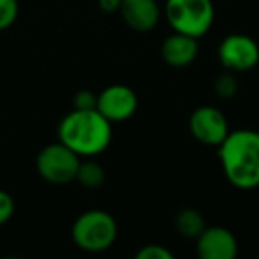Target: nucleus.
Returning a JSON list of instances; mask_svg holds the SVG:
<instances>
[{
	"label": "nucleus",
	"mask_w": 259,
	"mask_h": 259,
	"mask_svg": "<svg viewBox=\"0 0 259 259\" xmlns=\"http://www.w3.org/2000/svg\"><path fill=\"white\" fill-rule=\"evenodd\" d=\"M219 158L226 180L240 190L259 187V132L233 130L219 146Z\"/></svg>",
	"instance_id": "obj_1"
},
{
	"label": "nucleus",
	"mask_w": 259,
	"mask_h": 259,
	"mask_svg": "<svg viewBox=\"0 0 259 259\" xmlns=\"http://www.w3.org/2000/svg\"><path fill=\"white\" fill-rule=\"evenodd\" d=\"M59 141L80 158H93L110 146L112 122L96 108H73L59 124Z\"/></svg>",
	"instance_id": "obj_2"
},
{
	"label": "nucleus",
	"mask_w": 259,
	"mask_h": 259,
	"mask_svg": "<svg viewBox=\"0 0 259 259\" xmlns=\"http://www.w3.org/2000/svg\"><path fill=\"white\" fill-rule=\"evenodd\" d=\"M71 238L73 243L83 252H105L117 238V224L110 213L103 209H89L73 222Z\"/></svg>",
	"instance_id": "obj_3"
},
{
	"label": "nucleus",
	"mask_w": 259,
	"mask_h": 259,
	"mask_svg": "<svg viewBox=\"0 0 259 259\" xmlns=\"http://www.w3.org/2000/svg\"><path fill=\"white\" fill-rule=\"evenodd\" d=\"M163 15L174 32L199 39L215 22V6L211 0H165Z\"/></svg>",
	"instance_id": "obj_4"
},
{
	"label": "nucleus",
	"mask_w": 259,
	"mask_h": 259,
	"mask_svg": "<svg viewBox=\"0 0 259 259\" xmlns=\"http://www.w3.org/2000/svg\"><path fill=\"white\" fill-rule=\"evenodd\" d=\"M80 156L61 141L45 146L36 160L39 176L52 185H66L75 181Z\"/></svg>",
	"instance_id": "obj_5"
},
{
	"label": "nucleus",
	"mask_w": 259,
	"mask_h": 259,
	"mask_svg": "<svg viewBox=\"0 0 259 259\" xmlns=\"http://www.w3.org/2000/svg\"><path fill=\"white\" fill-rule=\"evenodd\" d=\"M219 61L233 73L250 71L259 64V45L247 34H229L219 45Z\"/></svg>",
	"instance_id": "obj_6"
},
{
	"label": "nucleus",
	"mask_w": 259,
	"mask_h": 259,
	"mask_svg": "<svg viewBox=\"0 0 259 259\" xmlns=\"http://www.w3.org/2000/svg\"><path fill=\"white\" fill-rule=\"evenodd\" d=\"M188 128H190L192 137L204 146H215L219 148L224 139L229 134V124L222 110L217 107H199L192 112L188 119Z\"/></svg>",
	"instance_id": "obj_7"
},
{
	"label": "nucleus",
	"mask_w": 259,
	"mask_h": 259,
	"mask_svg": "<svg viewBox=\"0 0 259 259\" xmlns=\"http://www.w3.org/2000/svg\"><path fill=\"white\" fill-rule=\"evenodd\" d=\"M139 107V98L135 91L122 83H114L108 85L98 94L96 110L103 115L105 119L114 124V122H122L134 117Z\"/></svg>",
	"instance_id": "obj_8"
},
{
	"label": "nucleus",
	"mask_w": 259,
	"mask_h": 259,
	"mask_svg": "<svg viewBox=\"0 0 259 259\" xmlns=\"http://www.w3.org/2000/svg\"><path fill=\"white\" fill-rule=\"evenodd\" d=\"M197 255L201 259H234L238 255L236 236L227 227H204L197 238Z\"/></svg>",
	"instance_id": "obj_9"
},
{
	"label": "nucleus",
	"mask_w": 259,
	"mask_h": 259,
	"mask_svg": "<svg viewBox=\"0 0 259 259\" xmlns=\"http://www.w3.org/2000/svg\"><path fill=\"white\" fill-rule=\"evenodd\" d=\"M119 13L122 22L139 34L151 32L162 16L158 0H122Z\"/></svg>",
	"instance_id": "obj_10"
},
{
	"label": "nucleus",
	"mask_w": 259,
	"mask_h": 259,
	"mask_svg": "<svg viewBox=\"0 0 259 259\" xmlns=\"http://www.w3.org/2000/svg\"><path fill=\"white\" fill-rule=\"evenodd\" d=\"M160 54H162V59L165 61V64L172 66V68H187L197 59L199 43L192 36L172 32L163 39Z\"/></svg>",
	"instance_id": "obj_11"
},
{
	"label": "nucleus",
	"mask_w": 259,
	"mask_h": 259,
	"mask_svg": "<svg viewBox=\"0 0 259 259\" xmlns=\"http://www.w3.org/2000/svg\"><path fill=\"white\" fill-rule=\"evenodd\" d=\"M174 224H176V229L181 236L192 238V240H195L206 227V220H204V217H202V213L194 208L180 209V211L176 213Z\"/></svg>",
	"instance_id": "obj_12"
},
{
	"label": "nucleus",
	"mask_w": 259,
	"mask_h": 259,
	"mask_svg": "<svg viewBox=\"0 0 259 259\" xmlns=\"http://www.w3.org/2000/svg\"><path fill=\"white\" fill-rule=\"evenodd\" d=\"M105 178H107L105 169L98 162H94V160H80L75 180L83 188H89V190L100 188L105 183Z\"/></svg>",
	"instance_id": "obj_13"
},
{
	"label": "nucleus",
	"mask_w": 259,
	"mask_h": 259,
	"mask_svg": "<svg viewBox=\"0 0 259 259\" xmlns=\"http://www.w3.org/2000/svg\"><path fill=\"white\" fill-rule=\"evenodd\" d=\"M213 91H215L217 96L222 98V100L233 98L238 91V80H236V76H234V73L227 69L226 73L217 76L215 82H213Z\"/></svg>",
	"instance_id": "obj_14"
},
{
	"label": "nucleus",
	"mask_w": 259,
	"mask_h": 259,
	"mask_svg": "<svg viewBox=\"0 0 259 259\" xmlns=\"http://www.w3.org/2000/svg\"><path fill=\"white\" fill-rule=\"evenodd\" d=\"M18 0H0V30H6L18 18Z\"/></svg>",
	"instance_id": "obj_15"
},
{
	"label": "nucleus",
	"mask_w": 259,
	"mask_h": 259,
	"mask_svg": "<svg viewBox=\"0 0 259 259\" xmlns=\"http://www.w3.org/2000/svg\"><path fill=\"white\" fill-rule=\"evenodd\" d=\"M137 259H172L174 254L165 248L163 245H156V243H151V245H144L137 250L135 254Z\"/></svg>",
	"instance_id": "obj_16"
},
{
	"label": "nucleus",
	"mask_w": 259,
	"mask_h": 259,
	"mask_svg": "<svg viewBox=\"0 0 259 259\" xmlns=\"http://www.w3.org/2000/svg\"><path fill=\"white\" fill-rule=\"evenodd\" d=\"M15 213V199L6 190H0V226L9 222Z\"/></svg>",
	"instance_id": "obj_17"
},
{
	"label": "nucleus",
	"mask_w": 259,
	"mask_h": 259,
	"mask_svg": "<svg viewBox=\"0 0 259 259\" xmlns=\"http://www.w3.org/2000/svg\"><path fill=\"white\" fill-rule=\"evenodd\" d=\"M96 100H98V94L83 89V91H78V93L75 94L73 103H75V108L87 110V108H96Z\"/></svg>",
	"instance_id": "obj_18"
},
{
	"label": "nucleus",
	"mask_w": 259,
	"mask_h": 259,
	"mask_svg": "<svg viewBox=\"0 0 259 259\" xmlns=\"http://www.w3.org/2000/svg\"><path fill=\"white\" fill-rule=\"evenodd\" d=\"M122 0H98V8L103 13H117Z\"/></svg>",
	"instance_id": "obj_19"
}]
</instances>
